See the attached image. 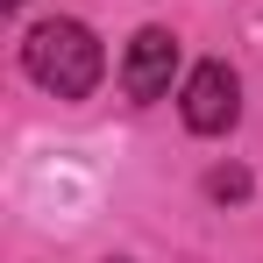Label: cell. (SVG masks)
<instances>
[{
  "label": "cell",
  "mask_w": 263,
  "mask_h": 263,
  "mask_svg": "<svg viewBox=\"0 0 263 263\" xmlns=\"http://www.w3.org/2000/svg\"><path fill=\"white\" fill-rule=\"evenodd\" d=\"M22 64H29V79L57 100H86L100 86V71H107V57H100V36H92L86 22H36L29 29V43H22Z\"/></svg>",
  "instance_id": "obj_1"
},
{
  "label": "cell",
  "mask_w": 263,
  "mask_h": 263,
  "mask_svg": "<svg viewBox=\"0 0 263 263\" xmlns=\"http://www.w3.org/2000/svg\"><path fill=\"white\" fill-rule=\"evenodd\" d=\"M185 128L192 135H228L235 128V114H242V79L228 71V64H199L192 79H185Z\"/></svg>",
  "instance_id": "obj_2"
},
{
  "label": "cell",
  "mask_w": 263,
  "mask_h": 263,
  "mask_svg": "<svg viewBox=\"0 0 263 263\" xmlns=\"http://www.w3.org/2000/svg\"><path fill=\"white\" fill-rule=\"evenodd\" d=\"M171 71H178V36L171 29H142L121 57V86L128 100H164L171 92Z\"/></svg>",
  "instance_id": "obj_3"
},
{
  "label": "cell",
  "mask_w": 263,
  "mask_h": 263,
  "mask_svg": "<svg viewBox=\"0 0 263 263\" xmlns=\"http://www.w3.org/2000/svg\"><path fill=\"white\" fill-rule=\"evenodd\" d=\"M206 199H220V206L249 199V171H235V164H220V171H206Z\"/></svg>",
  "instance_id": "obj_4"
}]
</instances>
